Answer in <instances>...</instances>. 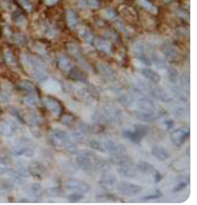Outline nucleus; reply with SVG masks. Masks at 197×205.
<instances>
[{
	"label": "nucleus",
	"mask_w": 197,
	"mask_h": 205,
	"mask_svg": "<svg viewBox=\"0 0 197 205\" xmlns=\"http://www.w3.org/2000/svg\"><path fill=\"white\" fill-rule=\"evenodd\" d=\"M76 162L81 169L86 172H94L100 162L98 157L90 152L79 153L76 157Z\"/></svg>",
	"instance_id": "nucleus-1"
},
{
	"label": "nucleus",
	"mask_w": 197,
	"mask_h": 205,
	"mask_svg": "<svg viewBox=\"0 0 197 205\" xmlns=\"http://www.w3.org/2000/svg\"><path fill=\"white\" fill-rule=\"evenodd\" d=\"M50 140L56 147L65 149L68 150L73 149V144L68 134L61 130H55L50 135Z\"/></svg>",
	"instance_id": "nucleus-2"
},
{
	"label": "nucleus",
	"mask_w": 197,
	"mask_h": 205,
	"mask_svg": "<svg viewBox=\"0 0 197 205\" xmlns=\"http://www.w3.org/2000/svg\"><path fill=\"white\" fill-rule=\"evenodd\" d=\"M149 128L148 126L142 124L135 125L133 129L125 130L123 132V136L131 142L138 143L142 139L148 135Z\"/></svg>",
	"instance_id": "nucleus-3"
},
{
	"label": "nucleus",
	"mask_w": 197,
	"mask_h": 205,
	"mask_svg": "<svg viewBox=\"0 0 197 205\" xmlns=\"http://www.w3.org/2000/svg\"><path fill=\"white\" fill-rule=\"evenodd\" d=\"M116 188L121 195L126 196L135 195L142 191L143 187L135 183L122 182L117 184Z\"/></svg>",
	"instance_id": "nucleus-4"
},
{
	"label": "nucleus",
	"mask_w": 197,
	"mask_h": 205,
	"mask_svg": "<svg viewBox=\"0 0 197 205\" xmlns=\"http://www.w3.org/2000/svg\"><path fill=\"white\" fill-rule=\"evenodd\" d=\"M134 52L136 58L145 65L152 64L151 53H149L148 47L143 43H138L134 47Z\"/></svg>",
	"instance_id": "nucleus-5"
},
{
	"label": "nucleus",
	"mask_w": 197,
	"mask_h": 205,
	"mask_svg": "<svg viewBox=\"0 0 197 205\" xmlns=\"http://www.w3.org/2000/svg\"><path fill=\"white\" fill-rule=\"evenodd\" d=\"M136 105L138 109L136 111L142 113L158 115L155 104L148 98H139L136 102Z\"/></svg>",
	"instance_id": "nucleus-6"
},
{
	"label": "nucleus",
	"mask_w": 197,
	"mask_h": 205,
	"mask_svg": "<svg viewBox=\"0 0 197 205\" xmlns=\"http://www.w3.org/2000/svg\"><path fill=\"white\" fill-rule=\"evenodd\" d=\"M65 187L71 191L86 194L90 191V186L88 183L79 179L72 178L65 183Z\"/></svg>",
	"instance_id": "nucleus-7"
},
{
	"label": "nucleus",
	"mask_w": 197,
	"mask_h": 205,
	"mask_svg": "<svg viewBox=\"0 0 197 205\" xmlns=\"http://www.w3.org/2000/svg\"><path fill=\"white\" fill-rule=\"evenodd\" d=\"M18 124L14 120L6 118L0 121V134L5 136H12L16 132Z\"/></svg>",
	"instance_id": "nucleus-8"
},
{
	"label": "nucleus",
	"mask_w": 197,
	"mask_h": 205,
	"mask_svg": "<svg viewBox=\"0 0 197 205\" xmlns=\"http://www.w3.org/2000/svg\"><path fill=\"white\" fill-rule=\"evenodd\" d=\"M68 49L70 53L76 59L77 61L81 65V67H83L86 70L90 71L91 69V66L89 63L87 61L79 48L75 45L69 44L68 46Z\"/></svg>",
	"instance_id": "nucleus-9"
},
{
	"label": "nucleus",
	"mask_w": 197,
	"mask_h": 205,
	"mask_svg": "<svg viewBox=\"0 0 197 205\" xmlns=\"http://www.w3.org/2000/svg\"><path fill=\"white\" fill-rule=\"evenodd\" d=\"M189 134L190 131L187 128H180L175 129L172 132L170 138L176 145L181 146L185 142Z\"/></svg>",
	"instance_id": "nucleus-10"
},
{
	"label": "nucleus",
	"mask_w": 197,
	"mask_h": 205,
	"mask_svg": "<svg viewBox=\"0 0 197 205\" xmlns=\"http://www.w3.org/2000/svg\"><path fill=\"white\" fill-rule=\"evenodd\" d=\"M44 103L46 108L53 113L54 116L58 117L62 112V107L57 100L51 97H46Z\"/></svg>",
	"instance_id": "nucleus-11"
},
{
	"label": "nucleus",
	"mask_w": 197,
	"mask_h": 205,
	"mask_svg": "<svg viewBox=\"0 0 197 205\" xmlns=\"http://www.w3.org/2000/svg\"><path fill=\"white\" fill-rule=\"evenodd\" d=\"M101 187L107 190H112L116 183V178L113 174H104L99 180Z\"/></svg>",
	"instance_id": "nucleus-12"
},
{
	"label": "nucleus",
	"mask_w": 197,
	"mask_h": 205,
	"mask_svg": "<svg viewBox=\"0 0 197 205\" xmlns=\"http://www.w3.org/2000/svg\"><path fill=\"white\" fill-rule=\"evenodd\" d=\"M27 195L34 199H40L43 195L42 187L39 183H34L30 185L27 189Z\"/></svg>",
	"instance_id": "nucleus-13"
},
{
	"label": "nucleus",
	"mask_w": 197,
	"mask_h": 205,
	"mask_svg": "<svg viewBox=\"0 0 197 205\" xmlns=\"http://www.w3.org/2000/svg\"><path fill=\"white\" fill-rule=\"evenodd\" d=\"M142 75L148 80L154 83H158L161 81V76L156 71L148 68H143L140 69Z\"/></svg>",
	"instance_id": "nucleus-14"
},
{
	"label": "nucleus",
	"mask_w": 197,
	"mask_h": 205,
	"mask_svg": "<svg viewBox=\"0 0 197 205\" xmlns=\"http://www.w3.org/2000/svg\"><path fill=\"white\" fill-rule=\"evenodd\" d=\"M106 151L107 150L113 156H119L123 154L125 151V148L120 143L113 142H107L104 144Z\"/></svg>",
	"instance_id": "nucleus-15"
},
{
	"label": "nucleus",
	"mask_w": 197,
	"mask_h": 205,
	"mask_svg": "<svg viewBox=\"0 0 197 205\" xmlns=\"http://www.w3.org/2000/svg\"><path fill=\"white\" fill-rule=\"evenodd\" d=\"M164 56L168 60L172 61H176L179 60L180 53L179 49L172 45H168L164 49Z\"/></svg>",
	"instance_id": "nucleus-16"
},
{
	"label": "nucleus",
	"mask_w": 197,
	"mask_h": 205,
	"mask_svg": "<svg viewBox=\"0 0 197 205\" xmlns=\"http://www.w3.org/2000/svg\"><path fill=\"white\" fill-rule=\"evenodd\" d=\"M97 68L99 72L108 79H113L116 76L115 71L110 65L105 63H99L97 65Z\"/></svg>",
	"instance_id": "nucleus-17"
},
{
	"label": "nucleus",
	"mask_w": 197,
	"mask_h": 205,
	"mask_svg": "<svg viewBox=\"0 0 197 205\" xmlns=\"http://www.w3.org/2000/svg\"><path fill=\"white\" fill-rule=\"evenodd\" d=\"M152 63L154 64L157 69H164L167 68V63L165 58L157 52H154L151 53Z\"/></svg>",
	"instance_id": "nucleus-18"
},
{
	"label": "nucleus",
	"mask_w": 197,
	"mask_h": 205,
	"mask_svg": "<svg viewBox=\"0 0 197 205\" xmlns=\"http://www.w3.org/2000/svg\"><path fill=\"white\" fill-rule=\"evenodd\" d=\"M12 154L15 156L31 158L34 156V152L30 147L27 146H18L14 149Z\"/></svg>",
	"instance_id": "nucleus-19"
},
{
	"label": "nucleus",
	"mask_w": 197,
	"mask_h": 205,
	"mask_svg": "<svg viewBox=\"0 0 197 205\" xmlns=\"http://www.w3.org/2000/svg\"><path fill=\"white\" fill-rule=\"evenodd\" d=\"M152 154L157 160L162 161L166 160L169 158L168 152L165 148L161 146H156L153 147Z\"/></svg>",
	"instance_id": "nucleus-20"
},
{
	"label": "nucleus",
	"mask_w": 197,
	"mask_h": 205,
	"mask_svg": "<svg viewBox=\"0 0 197 205\" xmlns=\"http://www.w3.org/2000/svg\"><path fill=\"white\" fill-rule=\"evenodd\" d=\"M13 190V185L9 181L0 178V196H6Z\"/></svg>",
	"instance_id": "nucleus-21"
},
{
	"label": "nucleus",
	"mask_w": 197,
	"mask_h": 205,
	"mask_svg": "<svg viewBox=\"0 0 197 205\" xmlns=\"http://www.w3.org/2000/svg\"><path fill=\"white\" fill-rule=\"evenodd\" d=\"M95 45L99 50L103 52H109L112 48L111 44L108 40L103 39H97L95 41Z\"/></svg>",
	"instance_id": "nucleus-22"
},
{
	"label": "nucleus",
	"mask_w": 197,
	"mask_h": 205,
	"mask_svg": "<svg viewBox=\"0 0 197 205\" xmlns=\"http://www.w3.org/2000/svg\"><path fill=\"white\" fill-rule=\"evenodd\" d=\"M24 60L29 64L33 65L34 67L38 68L40 69H44L46 67L44 63L40 58L34 57H32L30 56H25Z\"/></svg>",
	"instance_id": "nucleus-23"
},
{
	"label": "nucleus",
	"mask_w": 197,
	"mask_h": 205,
	"mask_svg": "<svg viewBox=\"0 0 197 205\" xmlns=\"http://www.w3.org/2000/svg\"><path fill=\"white\" fill-rule=\"evenodd\" d=\"M58 65L61 69L64 71L71 70L73 68V64L68 58L61 56L58 60Z\"/></svg>",
	"instance_id": "nucleus-24"
},
{
	"label": "nucleus",
	"mask_w": 197,
	"mask_h": 205,
	"mask_svg": "<svg viewBox=\"0 0 197 205\" xmlns=\"http://www.w3.org/2000/svg\"><path fill=\"white\" fill-rule=\"evenodd\" d=\"M138 168L140 172L150 175H152L153 171L155 170L152 165L147 162H140Z\"/></svg>",
	"instance_id": "nucleus-25"
},
{
	"label": "nucleus",
	"mask_w": 197,
	"mask_h": 205,
	"mask_svg": "<svg viewBox=\"0 0 197 205\" xmlns=\"http://www.w3.org/2000/svg\"><path fill=\"white\" fill-rule=\"evenodd\" d=\"M167 74L169 80L173 83H176L179 80V73L178 70L173 67H167Z\"/></svg>",
	"instance_id": "nucleus-26"
},
{
	"label": "nucleus",
	"mask_w": 197,
	"mask_h": 205,
	"mask_svg": "<svg viewBox=\"0 0 197 205\" xmlns=\"http://www.w3.org/2000/svg\"><path fill=\"white\" fill-rule=\"evenodd\" d=\"M117 200V198L113 194H99L96 196V201L98 202H114Z\"/></svg>",
	"instance_id": "nucleus-27"
},
{
	"label": "nucleus",
	"mask_w": 197,
	"mask_h": 205,
	"mask_svg": "<svg viewBox=\"0 0 197 205\" xmlns=\"http://www.w3.org/2000/svg\"><path fill=\"white\" fill-rule=\"evenodd\" d=\"M81 38L85 42L90 44L93 40V36L91 32L87 28H82L79 32Z\"/></svg>",
	"instance_id": "nucleus-28"
},
{
	"label": "nucleus",
	"mask_w": 197,
	"mask_h": 205,
	"mask_svg": "<svg viewBox=\"0 0 197 205\" xmlns=\"http://www.w3.org/2000/svg\"><path fill=\"white\" fill-rule=\"evenodd\" d=\"M10 165L6 159L0 158V175L8 173L10 171Z\"/></svg>",
	"instance_id": "nucleus-29"
},
{
	"label": "nucleus",
	"mask_w": 197,
	"mask_h": 205,
	"mask_svg": "<svg viewBox=\"0 0 197 205\" xmlns=\"http://www.w3.org/2000/svg\"><path fill=\"white\" fill-rule=\"evenodd\" d=\"M162 195V193L160 190L154 189L151 190L147 195L145 196L143 198L145 200H153L160 198Z\"/></svg>",
	"instance_id": "nucleus-30"
},
{
	"label": "nucleus",
	"mask_w": 197,
	"mask_h": 205,
	"mask_svg": "<svg viewBox=\"0 0 197 205\" xmlns=\"http://www.w3.org/2000/svg\"><path fill=\"white\" fill-rule=\"evenodd\" d=\"M24 103L29 107H36L38 103V99L36 95H30L24 98Z\"/></svg>",
	"instance_id": "nucleus-31"
},
{
	"label": "nucleus",
	"mask_w": 197,
	"mask_h": 205,
	"mask_svg": "<svg viewBox=\"0 0 197 205\" xmlns=\"http://www.w3.org/2000/svg\"><path fill=\"white\" fill-rule=\"evenodd\" d=\"M68 23L72 29H75L78 26V20L75 15L71 12H69L68 14Z\"/></svg>",
	"instance_id": "nucleus-32"
},
{
	"label": "nucleus",
	"mask_w": 197,
	"mask_h": 205,
	"mask_svg": "<svg viewBox=\"0 0 197 205\" xmlns=\"http://www.w3.org/2000/svg\"><path fill=\"white\" fill-rule=\"evenodd\" d=\"M84 198L83 194L73 192L71 194H70L68 196V199L70 202L72 203H75L82 200Z\"/></svg>",
	"instance_id": "nucleus-33"
},
{
	"label": "nucleus",
	"mask_w": 197,
	"mask_h": 205,
	"mask_svg": "<svg viewBox=\"0 0 197 205\" xmlns=\"http://www.w3.org/2000/svg\"><path fill=\"white\" fill-rule=\"evenodd\" d=\"M34 78L36 79V80L38 82H44L47 80V79H48L47 75L44 72L40 71V70L35 71L34 72Z\"/></svg>",
	"instance_id": "nucleus-34"
},
{
	"label": "nucleus",
	"mask_w": 197,
	"mask_h": 205,
	"mask_svg": "<svg viewBox=\"0 0 197 205\" xmlns=\"http://www.w3.org/2000/svg\"><path fill=\"white\" fill-rule=\"evenodd\" d=\"M90 146L92 148H93L94 149H95L96 150L98 151V152H102V153L106 152L104 144L99 142H97V141L91 142H90Z\"/></svg>",
	"instance_id": "nucleus-35"
},
{
	"label": "nucleus",
	"mask_w": 197,
	"mask_h": 205,
	"mask_svg": "<svg viewBox=\"0 0 197 205\" xmlns=\"http://www.w3.org/2000/svg\"><path fill=\"white\" fill-rule=\"evenodd\" d=\"M21 87L23 89L26 90L30 92H33L35 90L34 86L28 82H23L21 84Z\"/></svg>",
	"instance_id": "nucleus-36"
},
{
	"label": "nucleus",
	"mask_w": 197,
	"mask_h": 205,
	"mask_svg": "<svg viewBox=\"0 0 197 205\" xmlns=\"http://www.w3.org/2000/svg\"><path fill=\"white\" fill-rule=\"evenodd\" d=\"M141 4L145 8L148 9V10L150 11H155V8L152 4H150L149 2H148L147 0H140Z\"/></svg>",
	"instance_id": "nucleus-37"
},
{
	"label": "nucleus",
	"mask_w": 197,
	"mask_h": 205,
	"mask_svg": "<svg viewBox=\"0 0 197 205\" xmlns=\"http://www.w3.org/2000/svg\"><path fill=\"white\" fill-rule=\"evenodd\" d=\"M5 58H6V61L9 64H15V59L14 57V55L10 51H6L5 52Z\"/></svg>",
	"instance_id": "nucleus-38"
},
{
	"label": "nucleus",
	"mask_w": 197,
	"mask_h": 205,
	"mask_svg": "<svg viewBox=\"0 0 197 205\" xmlns=\"http://www.w3.org/2000/svg\"><path fill=\"white\" fill-rule=\"evenodd\" d=\"M152 176L153 180L155 183L160 182L161 180V178H162L161 174L159 172V171H158L156 169L153 171V174H152Z\"/></svg>",
	"instance_id": "nucleus-39"
},
{
	"label": "nucleus",
	"mask_w": 197,
	"mask_h": 205,
	"mask_svg": "<svg viewBox=\"0 0 197 205\" xmlns=\"http://www.w3.org/2000/svg\"><path fill=\"white\" fill-rule=\"evenodd\" d=\"M46 192L48 195L50 196H56L59 194L60 190L57 187L50 188Z\"/></svg>",
	"instance_id": "nucleus-40"
},
{
	"label": "nucleus",
	"mask_w": 197,
	"mask_h": 205,
	"mask_svg": "<svg viewBox=\"0 0 197 205\" xmlns=\"http://www.w3.org/2000/svg\"><path fill=\"white\" fill-rule=\"evenodd\" d=\"M72 119H73L72 116H70V115H66V116L63 117L62 121L64 124L68 125L71 122Z\"/></svg>",
	"instance_id": "nucleus-41"
},
{
	"label": "nucleus",
	"mask_w": 197,
	"mask_h": 205,
	"mask_svg": "<svg viewBox=\"0 0 197 205\" xmlns=\"http://www.w3.org/2000/svg\"><path fill=\"white\" fill-rule=\"evenodd\" d=\"M187 187V184L186 183H179L178 185H177L175 188V190L176 191H180L184 190L185 188Z\"/></svg>",
	"instance_id": "nucleus-42"
},
{
	"label": "nucleus",
	"mask_w": 197,
	"mask_h": 205,
	"mask_svg": "<svg viewBox=\"0 0 197 205\" xmlns=\"http://www.w3.org/2000/svg\"><path fill=\"white\" fill-rule=\"evenodd\" d=\"M164 1H170V0H164Z\"/></svg>",
	"instance_id": "nucleus-43"
}]
</instances>
